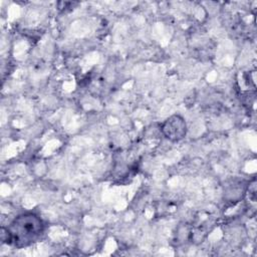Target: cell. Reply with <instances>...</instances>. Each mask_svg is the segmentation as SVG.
Segmentation results:
<instances>
[{"mask_svg": "<svg viewBox=\"0 0 257 257\" xmlns=\"http://www.w3.org/2000/svg\"><path fill=\"white\" fill-rule=\"evenodd\" d=\"M161 130L165 138L172 142H179L187 134V124L181 115L174 114L163 122Z\"/></svg>", "mask_w": 257, "mask_h": 257, "instance_id": "2", "label": "cell"}, {"mask_svg": "<svg viewBox=\"0 0 257 257\" xmlns=\"http://www.w3.org/2000/svg\"><path fill=\"white\" fill-rule=\"evenodd\" d=\"M43 220L33 212H26L15 217L6 228H2V241L23 248L40 239L44 233Z\"/></svg>", "mask_w": 257, "mask_h": 257, "instance_id": "1", "label": "cell"}]
</instances>
